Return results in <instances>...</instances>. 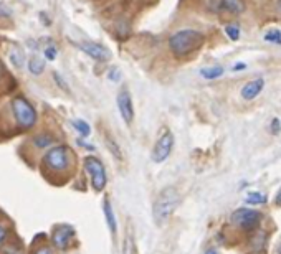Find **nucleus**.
<instances>
[{"label": "nucleus", "mask_w": 281, "mask_h": 254, "mask_svg": "<svg viewBox=\"0 0 281 254\" xmlns=\"http://www.w3.org/2000/svg\"><path fill=\"white\" fill-rule=\"evenodd\" d=\"M204 43L205 37L202 32H198L195 28H182L169 37L167 46L175 58H185L200 50Z\"/></svg>", "instance_id": "f257e3e1"}, {"label": "nucleus", "mask_w": 281, "mask_h": 254, "mask_svg": "<svg viewBox=\"0 0 281 254\" xmlns=\"http://www.w3.org/2000/svg\"><path fill=\"white\" fill-rule=\"evenodd\" d=\"M179 205H180V195L179 192H177V188L175 187L162 188V190L159 192L152 206L155 225H164V223L172 216V213L175 212V208Z\"/></svg>", "instance_id": "f03ea898"}, {"label": "nucleus", "mask_w": 281, "mask_h": 254, "mask_svg": "<svg viewBox=\"0 0 281 254\" xmlns=\"http://www.w3.org/2000/svg\"><path fill=\"white\" fill-rule=\"evenodd\" d=\"M43 167L50 174H66L73 167V152L66 145H58V147L50 149L43 157Z\"/></svg>", "instance_id": "7ed1b4c3"}, {"label": "nucleus", "mask_w": 281, "mask_h": 254, "mask_svg": "<svg viewBox=\"0 0 281 254\" xmlns=\"http://www.w3.org/2000/svg\"><path fill=\"white\" fill-rule=\"evenodd\" d=\"M12 106V113L15 116L17 126L23 131H28L35 126L37 122V113L33 109V106L30 104L25 98H15L14 101L10 102Z\"/></svg>", "instance_id": "20e7f679"}, {"label": "nucleus", "mask_w": 281, "mask_h": 254, "mask_svg": "<svg viewBox=\"0 0 281 254\" xmlns=\"http://www.w3.org/2000/svg\"><path fill=\"white\" fill-rule=\"evenodd\" d=\"M232 225H235L240 230L246 231V233H255L260 226L263 215L258 210H250V208H238L232 213Z\"/></svg>", "instance_id": "39448f33"}, {"label": "nucleus", "mask_w": 281, "mask_h": 254, "mask_svg": "<svg viewBox=\"0 0 281 254\" xmlns=\"http://www.w3.org/2000/svg\"><path fill=\"white\" fill-rule=\"evenodd\" d=\"M83 165H85V170L89 174V178H91L93 190L96 193H101L106 188V183H108V175H106V169L105 165H103V162L94 156H88L85 157Z\"/></svg>", "instance_id": "423d86ee"}, {"label": "nucleus", "mask_w": 281, "mask_h": 254, "mask_svg": "<svg viewBox=\"0 0 281 254\" xmlns=\"http://www.w3.org/2000/svg\"><path fill=\"white\" fill-rule=\"evenodd\" d=\"M172 147H174V134H172L169 129H164V132L157 137L154 147H152V154H151V158L155 163H162L166 162L172 154Z\"/></svg>", "instance_id": "0eeeda50"}, {"label": "nucleus", "mask_w": 281, "mask_h": 254, "mask_svg": "<svg viewBox=\"0 0 281 254\" xmlns=\"http://www.w3.org/2000/svg\"><path fill=\"white\" fill-rule=\"evenodd\" d=\"M118 109H119V114L121 117L124 119V122L128 126H131L132 120H134V104H132V96L129 93L128 88H121V91L118 93Z\"/></svg>", "instance_id": "6e6552de"}, {"label": "nucleus", "mask_w": 281, "mask_h": 254, "mask_svg": "<svg viewBox=\"0 0 281 254\" xmlns=\"http://www.w3.org/2000/svg\"><path fill=\"white\" fill-rule=\"evenodd\" d=\"M73 238H75V230L68 225H58L51 233V243L56 249H62V251L68 249Z\"/></svg>", "instance_id": "1a4fd4ad"}, {"label": "nucleus", "mask_w": 281, "mask_h": 254, "mask_svg": "<svg viewBox=\"0 0 281 254\" xmlns=\"http://www.w3.org/2000/svg\"><path fill=\"white\" fill-rule=\"evenodd\" d=\"M80 50L85 51L89 58L96 59L99 63H105L111 58V51L106 48V46L99 45V43H93V41H86V43H80Z\"/></svg>", "instance_id": "9d476101"}, {"label": "nucleus", "mask_w": 281, "mask_h": 254, "mask_svg": "<svg viewBox=\"0 0 281 254\" xmlns=\"http://www.w3.org/2000/svg\"><path fill=\"white\" fill-rule=\"evenodd\" d=\"M265 89V79L263 78H255L252 81H248L243 88H241V98L245 101H253L261 94V91Z\"/></svg>", "instance_id": "9b49d317"}, {"label": "nucleus", "mask_w": 281, "mask_h": 254, "mask_svg": "<svg viewBox=\"0 0 281 254\" xmlns=\"http://www.w3.org/2000/svg\"><path fill=\"white\" fill-rule=\"evenodd\" d=\"M218 7L230 15H241L246 10L245 0H218Z\"/></svg>", "instance_id": "f8f14e48"}, {"label": "nucleus", "mask_w": 281, "mask_h": 254, "mask_svg": "<svg viewBox=\"0 0 281 254\" xmlns=\"http://www.w3.org/2000/svg\"><path fill=\"white\" fill-rule=\"evenodd\" d=\"M103 212H105V218H106V223H108V228H109L111 234L114 236L118 233V219H116V215L112 212V206H111V201L105 200V203H103Z\"/></svg>", "instance_id": "ddd939ff"}, {"label": "nucleus", "mask_w": 281, "mask_h": 254, "mask_svg": "<svg viewBox=\"0 0 281 254\" xmlns=\"http://www.w3.org/2000/svg\"><path fill=\"white\" fill-rule=\"evenodd\" d=\"M223 66H220V64H215V66H205L200 70V76L207 81H212V79H218L223 76Z\"/></svg>", "instance_id": "4468645a"}, {"label": "nucleus", "mask_w": 281, "mask_h": 254, "mask_svg": "<svg viewBox=\"0 0 281 254\" xmlns=\"http://www.w3.org/2000/svg\"><path fill=\"white\" fill-rule=\"evenodd\" d=\"M265 243H266V234L263 233V231H255L253 233V238L252 241H250V246H252V249L255 253L261 251L263 248H265Z\"/></svg>", "instance_id": "2eb2a0df"}, {"label": "nucleus", "mask_w": 281, "mask_h": 254, "mask_svg": "<svg viewBox=\"0 0 281 254\" xmlns=\"http://www.w3.org/2000/svg\"><path fill=\"white\" fill-rule=\"evenodd\" d=\"M106 145H108V149H109V152L112 154V157H114L116 160H123V152H121V147L118 145V142L112 139L111 136H106Z\"/></svg>", "instance_id": "dca6fc26"}, {"label": "nucleus", "mask_w": 281, "mask_h": 254, "mask_svg": "<svg viewBox=\"0 0 281 254\" xmlns=\"http://www.w3.org/2000/svg\"><path fill=\"white\" fill-rule=\"evenodd\" d=\"M28 70L32 75H42L43 70H45V61L38 57H33L32 59L28 61Z\"/></svg>", "instance_id": "f3484780"}, {"label": "nucleus", "mask_w": 281, "mask_h": 254, "mask_svg": "<svg viewBox=\"0 0 281 254\" xmlns=\"http://www.w3.org/2000/svg\"><path fill=\"white\" fill-rule=\"evenodd\" d=\"M53 142H55V139L50 134H38L37 137H33V144H35L37 147H40V149L50 147Z\"/></svg>", "instance_id": "a211bd4d"}, {"label": "nucleus", "mask_w": 281, "mask_h": 254, "mask_svg": "<svg viewBox=\"0 0 281 254\" xmlns=\"http://www.w3.org/2000/svg\"><path fill=\"white\" fill-rule=\"evenodd\" d=\"M263 40L271 43V45H281V32L278 28L268 30V32L265 33V37H263Z\"/></svg>", "instance_id": "6ab92c4d"}, {"label": "nucleus", "mask_w": 281, "mask_h": 254, "mask_svg": "<svg viewBox=\"0 0 281 254\" xmlns=\"http://www.w3.org/2000/svg\"><path fill=\"white\" fill-rule=\"evenodd\" d=\"M225 35L230 38L232 41L240 40V27L237 23H227L225 25Z\"/></svg>", "instance_id": "aec40b11"}, {"label": "nucleus", "mask_w": 281, "mask_h": 254, "mask_svg": "<svg viewBox=\"0 0 281 254\" xmlns=\"http://www.w3.org/2000/svg\"><path fill=\"white\" fill-rule=\"evenodd\" d=\"M123 254H136V244H134V238L131 231H128L126 236H124Z\"/></svg>", "instance_id": "412c9836"}, {"label": "nucleus", "mask_w": 281, "mask_h": 254, "mask_svg": "<svg viewBox=\"0 0 281 254\" xmlns=\"http://www.w3.org/2000/svg\"><path fill=\"white\" fill-rule=\"evenodd\" d=\"M245 201L248 205H261V203H266V196H263L260 192H250L248 195L245 196Z\"/></svg>", "instance_id": "4be33fe9"}, {"label": "nucleus", "mask_w": 281, "mask_h": 254, "mask_svg": "<svg viewBox=\"0 0 281 254\" xmlns=\"http://www.w3.org/2000/svg\"><path fill=\"white\" fill-rule=\"evenodd\" d=\"M73 126H75L76 131L80 132L81 137H89V134H91V127H89V124L85 122V120H81V119L73 120Z\"/></svg>", "instance_id": "5701e85b"}, {"label": "nucleus", "mask_w": 281, "mask_h": 254, "mask_svg": "<svg viewBox=\"0 0 281 254\" xmlns=\"http://www.w3.org/2000/svg\"><path fill=\"white\" fill-rule=\"evenodd\" d=\"M0 253L2 254H23V251H22V248L19 244H5Z\"/></svg>", "instance_id": "b1692460"}, {"label": "nucleus", "mask_w": 281, "mask_h": 254, "mask_svg": "<svg viewBox=\"0 0 281 254\" xmlns=\"http://www.w3.org/2000/svg\"><path fill=\"white\" fill-rule=\"evenodd\" d=\"M280 131H281V122H280V119L278 117H273L271 119V124H270V132L273 136L276 134H280Z\"/></svg>", "instance_id": "393cba45"}, {"label": "nucleus", "mask_w": 281, "mask_h": 254, "mask_svg": "<svg viewBox=\"0 0 281 254\" xmlns=\"http://www.w3.org/2000/svg\"><path fill=\"white\" fill-rule=\"evenodd\" d=\"M108 78H109L111 81H114V83H118V81L121 79V73L118 68H111L109 71H108Z\"/></svg>", "instance_id": "a878e982"}, {"label": "nucleus", "mask_w": 281, "mask_h": 254, "mask_svg": "<svg viewBox=\"0 0 281 254\" xmlns=\"http://www.w3.org/2000/svg\"><path fill=\"white\" fill-rule=\"evenodd\" d=\"M33 254H55V253H53V249H51L50 246L43 244V246H38L35 251H33Z\"/></svg>", "instance_id": "bb28decb"}, {"label": "nucleus", "mask_w": 281, "mask_h": 254, "mask_svg": "<svg viewBox=\"0 0 281 254\" xmlns=\"http://www.w3.org/2000/svg\"><path fill=\"white\" fill-rule=\"evenodd\" d=\"M45 57L50 59V61H53V59L56 58V48L55 46H46L45 48Z\"/></svg>", "instance_id": "cd10ccee"}, {"label": "nucleus", "mask_w": 281, "mask_h": 254, "mask_svg": "<svg viewBox=\"0 0 281 254\" xmlns=\"http://www.w3.org/2000/svg\"><path fill=\"white\" fill-rule=\"evenodd\" d=\"M53 78H55V81H56V83H58V86H60V88H63L65 91H68V84L65 83V81H63L62 78H60V75H58V73H53Z\"/></svg>", "instance_id": "c85d7f7f"}, {"label": "nucleus", "mask_w": 281, "mask_h": 254, "mask_svg": "<svg viewBox=\"0 0 281 254\" xmlns=\"http://www.w3.org/2000/svg\"><path fill=\"white\" fill-rule=\"evenodd\" d=\"M7 234H8V231H7V228L3 226V225H0V244L5 241V238H7Z\"/></svg>", "instance_id": "c756f323"}, {"label": "nucleus", "mask_w": 281, "mask_h": 254, "mask_svg": "<svg viewBox=\"0 0 281 254\" xmlns=\"http://www.w3.org/2000/svg\"><path fill=\"white\" fill-rule=\"evenodd\" d=\"M245 68H246L245 63H235V64L232 66V70H233V71H241V70H245Z\"/></svg>", "instance_id": "7c9ffc66"}, {"label": "nucleus", "mask_w": 281, "mask_h": 254, "mask_svg": "<svg viewBox=\"0 0 281 254\" xmlns=\"http://www.w3.org/2000/svg\"><path fill=\"white\" fill-rule=\"evenodd\" d=\"M276 205H280V206H281V188H280L278 195H276Z\"/></svg>", "instance_id": "2f4dec72"}, {"label": "nucleus", "mask_w": 281, "mask_h": 254, "mask_svg": "<svg viewBox=\"0 0 281 254\" xmlns=\"http://www.w3.org/2000/svg\"><path fill=\"white\" fill-rule=\"evenodd\" d=\"M276 253L281 254V238H280V241H278V248H276Z\"/></svg>", "instance_id": "473e14b6"}, {"label": "nucleus", "mask_w": 281, "mask_h": 254, "mask_svg": "<svg viewBox=\"0 0 281 254\" xmlns=\"http://www.w3.org/2000/svg\"><path fill=\"white\" fill-rule=\"evenodd\" d=\"M276 8H278V12H280V15H281V0L276 2Z\"/></svg>", "instance_id": "72a5a7b5"}, {"label": "nucleus", "mask_w": 281, "mask_h": 254, "mask_svg": "<svg viewBox=\"0 0 281 254\" xmlns=\"http://www.w3.org/2000/svg\"><path fill=\"white\" fill-rule=\"evenodd\" d=\"M205 254H217V251L215 249H209V251H205Z\"/></svg>", "instance_id": "f704fd0d"}, {"label": "nucleus", "mask_w": 281, "mask_h": 254, "mask_svg": "<svg viewBox=\"0 0 281 254\" xmlns=\"http://www.w3.org/2000/svg\"><path fill=\"white\" fill-rule=\"evenodd\" d=\"M3 73V66H2V63H0V75Z\"/></svg>", "instance_id": "c9c22d12"}]
</instances>
